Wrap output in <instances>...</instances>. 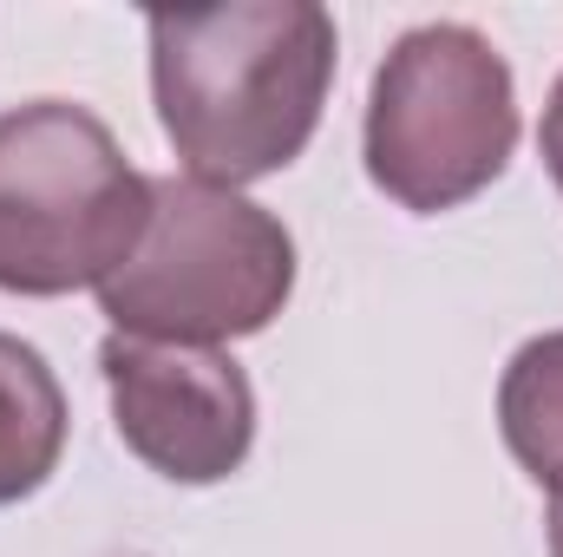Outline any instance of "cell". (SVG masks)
Wrapping results in <instances>:
<instances>
[{
	"instance_id": "cell-9",
	"label": "cell",
	"mask_w": 563,
	"mask_h": 557,
	"mask_svg": "<svg viewBox=\"0 0 563 557\" xmlns=\"http://www.w3.org/2000/svg\"><path fill=\"white\" fill-rule=\"evenodd\" d=\"M544 525H551V557H563V499H551V518Z\"/></svg>"
},
{
	"instance_id": "cell-4",
	"label": "cell",
	"mask_w": 563,
	"mask_h": 557,
	"mask_svg": "<svg viewBox=\"0 0 563 557\" xmlns=\"http://www.w3.org/2000/svg\"><path fill=\"white\" fill-rule=\"evenodd\" d=\"M361 151L367 177L413 217L472 204L518 151V86L505 53L465 20L400 33L374 73Z\"/></svg>"
},
{
	"instance_id": "cell-2",
	"label": "cell",
	"mask_w": 563,
	"mask_h": 557,
	"mask_svg": "<svg viewBox=\"0 0 563 557\" xmlns=\"http://www.w3.org/2000/svg\"><path fill=\"white\" fill-rule=\"evenodd\" d=\"M295 295V237L230 184L151 177L139 250L99 282L112 335L223 348L263 335Z\"/></svg>"
},
{
	"instance_id": "cell-6",
	"label": "cell",
	"mask_w": 563,
	"mask_h": 557,
	"mask_svg": "<svg viewBox=\"0 0 563 557\" xmlns=\"http://www.w3.org/2000/svg\"><path fill=\"white\" fill-rule=\"evenodd\" d=\"M66 452V387L46 354L0 328V505L33 499Z\"/></svg>"
},
{
	"instance_id": "cell-5",
	"label": "cell",
	"mask_w": 563,
	"mask_h": 557,
	"mask_svg": "<svg viewBox=\"0 0 563 557\" xmlns=\"http://www.w3.org/2000/svg\"><path fill=\"white\" fill-rule=\"evenodd\" d=\"M119 439L170 485H217L256 446V387L223 348L132 341L99 348Z\"/></svg>"
},
{
	"instance_id": "cell-3",
	"label": "cell",
	"mask_w": 563,
	"mask_h": 557,
	"mask_svg": "<svg viewBox=\"0 0 563 557\" xmlns=\"http://www.w3.org/2000/svg\"><path fill=\"white\" fill-rule=\"evenodd\" d=\"M151 177L112 125L73 99L0 112V288L73 295L99 288L144 237Z\"/></svg>"
},
{
	"instance_id": "cell-1",
	"label": "cell",
	"mask_w": 563,
	"mask_h": 557,
	"mask_svg": "<svg viewBox=\"0 0 563 557\" xmlns=\"http://www.w3.org/2000/svg\"><path fill=\"white\" fill-rule=\"evenodd\" d=\"M151 99L170 151L203 184L288 171L334 86V13L314 0H230L151 13Z\"/></svg>"
},
{
	"instance_id": "cell-7",
	"label": "cell",
	"mask_w": 563,
	"mask_h": 557,
	"mask_svg": "<svg viewBox=\"0 0 563 557\" xmlns=\"http://www.w3.org/2000/svg\"><path fill=\"white\" fill-rule=\"evenodd\" d=\"M498 433L511 446V459L563 499V328L525 341L505 361L498 381Z\"/></svg>"
},
{
	"instance_id": "cell-8",
	"label": "cell",
	"mask_w": 563,
	"mask_h": 557,
	"mask_svg": "<svg viewBox=\"0 0 563 557\" xmlns=\"http://www.w3.org/2000/svg\"><path fill=\"white\" fill-rule=\"evenodd\" d=\"M538 151H544V164H551V177H558V190H563V73H558V86H551V99H544Z\"/></svg>"
}]
</instances>
